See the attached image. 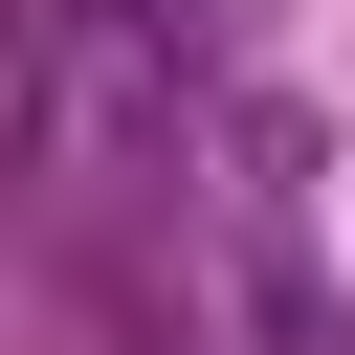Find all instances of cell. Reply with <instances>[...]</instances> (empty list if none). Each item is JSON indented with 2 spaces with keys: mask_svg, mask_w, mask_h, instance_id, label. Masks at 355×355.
<instances>
[{
  "mask_svg": "<svg viewBox=\"0 0 355 355\" xmlns=\"http://www.w3.org/2000/svg\"><path fill=\"white\" fill-rule=\"evenodd\" d=\"M222 311H244V355H355V288L288 244V222H244V266H222Z\"/></svg>",
  "mask_w": 355,
  "mask_h": 355,
  "instance_id": "1",
  "label": "cell"
}]
</instances>
